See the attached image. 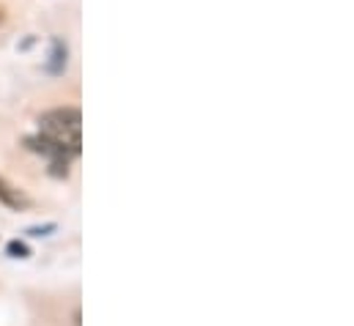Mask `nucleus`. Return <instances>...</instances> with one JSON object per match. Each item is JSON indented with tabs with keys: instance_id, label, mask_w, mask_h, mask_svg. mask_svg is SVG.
<instances>
[{
	"instance_id": "f03ea898",
	"label": "nucleus",
	"mask_w": 354,
	"mask_h": 326,
	"mask_svg": "<svg viewBox=\"0 0 354 326\" xmlns=\"http://www.w3.org/2000/svg\"><path fill=\"white\" fill-rule=\"evenodd\" d=\"M0 200L6 203V206H11V209H19V206H28V200L19 195V192H14V186L11 184H6L3 178H0Z\"/></svg>"
},
{
	"instance_id": "39448f33",
	"label": "nucleus",
	"mask_w": 354,
	"mask_h": 326,
	"mask_svg": "<svg viewBox=\"0 0 354 326\" xmlns=\"http://www.w3.org/2000/svg\"><path fill=\"white\" fill-rule=\"evenodd\" d=\"M6 22V6H0V25Z\"/></svg>"
},
{
	"instance_id": "20e7f679",
	"label": "nucleus",
	"mask_w": 354,
	"mask_h": 326,
	"mask_svg": "<svg viewBox=\"0 0 354 326\" xmlns=\"http://www.w3.org/2000/svg\"><path fill=\"white\" fill-rule=\"evenodd\" d=\"M8 252H11L14 258H25V255H28V247H25V245H17V242H11V245H8Z\"/></svg>"
},
{
	"instance_id": "f257e3e1",
	"label": "nucleus",
	"mask_w": 354,
	"mask_h": 326,
	"mask_svg": "<svg viewBox=\"0 0 354 326\" xmlns=\"http://www.w3.org/2000/svg\"><path fill=\"white\" fill-rule=\"evenodd\" d=\"M80 110L77 107H58V110H47L39 124H41V135H50L55 140H64L66 146H72L75 151H80Z\"/></svg>"
},
{
	"instance_id": "7ed1b4c3",
	"label": "nucleus",
	"mask_w": 354,
	"mask_h": 326,
	"mask_svg": "<svg viewBox=\"0 0 354 326\" xmlns=\"http://www.w3.org/2000/svg\"><path fill=\"white\" fill-rule=\"evenodd\" d=\"M66 66V44L61 41V39H55L53 41V64H50V72H61Z\"/></svg>"
}]
</instances>
